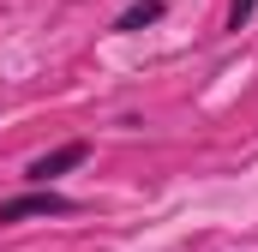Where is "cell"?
Returning a JSON list of instances; mask_svg holds the SVG:
<instances>
[{"instance_id":"6da1fadb","label":"cell","mask_w":258,"mask_h":252,"mask_svg":"<svg viewBox=\"0 0 258 252\" xmlns=\"http://www.w3.org/2000/svg\"><path fill=\"white\" fill-rule=\"evenodd\" d=\"M78 204L54 186H24L18 198H6L0 204V228H12V222H36V216H72Z\"/></svg>"},{"instance_id":"7a4b0ae2","label":"cell","mask_w":258,"mask_h":252,"mask_svg":"<svg viewBox=\"0 0 258 252\" xmlns=\"http://www.w3.org/2000/svg\"><path fill=\"white\" fill-rule=\"evenodd\" d=\"M84 162H90V138H66V144H54L48 156H36V162L24 168V186H54L60 174L84 168Z\"/></svg>"},{"instance_id":"3957f363","label":"cell","mask_w":258,"mask_h":252,"mask_svg":"<svg viewBox=\"0 0 258 252\" xmlns=\"http://www.w3.org/2000/svg\"><path fill=\"white\" fill-rule=\"evenodd\" d=\"M162 12H168V0H132L126 12L114 18V36H138V30H150V24H162Z\"/></svg>"},{"instance_id":"277c9868","label":"cell","mask_w":258,"mask_h":252,"mask_svg":"<svg viewBox=\"0 0 258 252\" xmlns=\"http://www.w3.org/2000/svg\"><path fill=\"white\" fill-rule=\"evenodd\" d=\"M258 12V0H228V30H246Z\"/></svg>"}]
</instances>
